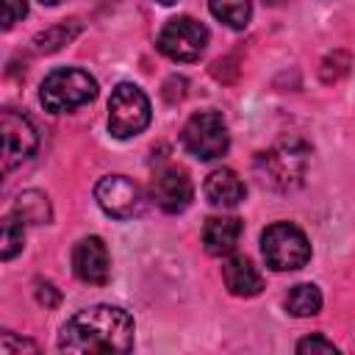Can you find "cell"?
I'll return each mask as SVG.
<instances>
[{
  "mask_svg": "<svg viewBox=\"0 0 355 355\" xmlns=\"http://www.w3.org/2000/svg\"><path fill=\"white\" fill-rule=\"evenodd\" d=\"M133 347V319L116 305H92L69 316L58 333V349L75 355L128 352Z\"/></svg>",
  "mask_w": 355,
  "mask_h": 355,
  "instance_id": "obj_1",
  "label": "cell"
},
{
  "mask_svg": "<svg viewBox=\"0 0 355 355\" xmlns=\"http://www.w3.org/2000/svg\"><path fill=\"white\" fill-rule=\"evenodd\" d=\"M97 97V80L75 67L67 69H53L42 86H39V100L50 114H67L75 111Z\"/></svg>",
  "mask_w": 355,
  "mask_h": 355,
  "instance_id": "obj_2",
  "label": "cell"
},
{
  "mask_svg": "<svg viewBox=\"0 0 355 355\" xmlns=\"http://www.w3.org/2000/svg\"><path fill=\"white\" fill-rule=\"evenodd\" d=\"M305 164H308V147L291 139V141H280L272 150L261 153L255 158V175L269 189L291 191L302 183Z\"/></svg>",
  "mask_w": 355,
  "mask_h": 355,
  "instance_id": "obj_3",
  "label": "cell"
},
{
  "mask_svg": "<svg viewBox=\"0 0 355 355\" xmlns=\"http://www.w3.org/2000/svg\"><path fill=\"white\" fill-rule=\"evenodd\" d=\"M261 252L269 269L291 272L311 261V244L305 233L291 222H275L261 233Z\"/></svg>",
  "mask_w": 355,
  "mask_h": 355,
  "instance_id": "obj_4",
  "label": "cell"
},
{
  "mask_svg": "<svg viewBox=\"0 0 355 355\" xmlns=\"http://www.w3.org/2000/svg\"><path fill=\"white\" fill-rule=\"evenodd\" d=\"M150 125V100L136 83H119L108 100V130L116 139H130Z\"/></svg>",
  "mask_w": 355,
  "mask_h": 355,
  "instance_id": "obj_5",
  "label": "cell"
},
{
  "mask_svg": "<svg viewBox=\"0 0 355 355\" xmlns=\"http://www.w3.org/2000/svg\"><path fill=\"white\" fill-rule=\"evenodd\" d=\"M180 141L186 147V153H191L200 161H214L219 155L227 153L230 147V133L227 125L222 119V114L216 111H200L194 114L180 133Z\"/></svg>",
  "mask_w": 355,
  "mask_h": 355,
  "instance_id": "obj_6",
  "label": "cell"
},
{
  "mask_svg": "<svg viewBox=\"0 0 355 355\" xmlns=\"http://www.w3.org/2000/svg\"><path fill=\"white\" fill-rule=\"evenodd\" d=\"M208 44V28L191 17H172L158 33V50L172 61H197Z\"/></svg>",
  "mask_w": 355,
  "mask_h": 355,
  "instance_id": "obj_7",
  "label": "cell"
},
{
  "mask_svg": "<svg viewBox=\"0 0 355 355\" xmlns=\"http://www.w3.org/2000/svg\"><path fill=\"white\" fill-rule=\"evenodd\" d=\"M0 130H3V172H8L36 153L39 136H36V128L31 125V119L11 108H6L0 114Z\"/></svg>",
  "mask_w": 355,
  "mask_h": 355,
  "instance_id": "obj_8",
  "label": "cell"
},
{
  "mask_svg": "<svg viewBox=\"0 0 355 355\" xmlns=\"http://www.w3.org/2000/svg\"><path fill=\"white\" fill-rule=\"evenodd\" d=\"M94 197H97V205L114 219H130L133 214L141 211V191L125 175L100 178L94 186Z\"/></svg>",
  "mask_w": 355,
  "mask_h": 355,
  "instance_id": "obj_9",
  "label": "cell"
},
{
  "mask_svg": "<svg viewBox=\"0 0 355 355\" xmlns=\"http://www.w3.org/2000/svg\"><path fill=\"white\" fill-rule=\"evenodd\" d=\"M150 194H153V202L166 211V214H180L191 205V197H194V186L189 180V175L178 166H166L161 169L155 178H153V186H150Z\"/></svg>",
  "mask_w": 355,
  "mask_h": 355,
  "instance_id": "obj_10",
  "label": "cell"
},
{
  "mask_svg": "<svg viewBox=\"0 0 355 355\" xmlns=\"http://www.w3.org/2000/svg\"><path fill=\"white\" fill-rule=\"evenodd\" d=\"M72 269L83 283H92V286L108 283L111 258H108V247L103 244V239H97V236L80 239L72 250Z\"/></svg>",
  "mask_w": 355,
  "mask_h": 355,
  "instance_id": "obj_11",
  "label": "cell"
},
{
  "mask_svg": "<svg viewBox=\"0 0 355 355\" xmlns=\"http://www.w3.org/2000/svg\"><path fill=\"white\" fill-rule=\"evenodd\" d=\"M222 280L233 297H255L263 288V277L258 266L244 255H233L222 263Z\"/></svg>",
  "mask_w": 355,
  "mask_h": 355,
  "instance_id": "obj_12",
  "label": "cell"
},
{
  "mask_svg": "<svg viewBox=\"0 0 355 355\" xmlns=\"http://www.w3.org/2000/svg\"><path fill=\"white\" fill-rule=\"evenodd\" d=\"M244 194L247 189L233 169H214L205 178V200L214 208H236L244 200Z\"/></svg>",
  "mask_w": 355,
  "mask_h": 355,
  "instance_id": "obj_13",
  "label": "cell"
},
{
  "mask_svg": "<svg viewBox=\"0 0 355 355\" xmlns=\"http://www.w3.org/2000/svg\"><path fill=\"white\" fill-rule=\"evenodd\" d=\"M241 236V219L236 216H211L202 225V244L208 255H227L236 250Z\"/></svg>",
  "mask_w": 355,
  "mask_h": 355,
  "instance_id": "obj_14",
  "label": "cell"
},
{
  "mask_svg": "<svg viewBox=\"0 0 355 355\" xmlns=\"http://www.w3.org/2000/svg\"><path fill=\"white\" fill-rule=\"evenodd\" d=\"M11 214L19 216L25 225H47L50 216H53L50 200H47L42 191H22V194L14 200Z\"/></svg>",
  "mask_w": 355,
  "mask_h": 355,
  "instance_id": "obj_15",
  "label": "cell"
},
{
  "mask_svg": "<svg viewBox=\"0 0 355 355\" xmlns=\"http://www.w3.org/2000/svg\"><path fill=\"white\" fill-rule=\"evenodd\" d=\"M322 308V291L313 283H297L286 294V311L291 316H313Z\"/></svg>",
  "mask_w": 355,
  "mask_h": 355,
  "instance_id": "obj_16",
  "label": "cell"
},
{
  "mask_svg": "<svg viewBox=\"0 0 355 355\" xmlns=\"http://www.w3.org/2000/svg\"><path fill=\"white\" fill-rule=\"evenodd\" d=\"M211 14L230 25V28H244L252 17V0H208Z\"/></svg>",
  "mask_w": 355,
  "mask_h": 355,
  "instance_id": "obj_17",
  "label": "cell"
},
{
  "mask_svg": "<svg viewBox=\"0 0 355 355\" xmlns=\"http://www.w3.org/2000/svg\"><path fill=\"white\" fill-rule=\"evenodd\" d=\"M78 31H80V25H78L75 19H72V22H61V25H53V28L36 33L33 44H36L39 53H55L58 47H64L67 42H72V39L78 36Z\"/></svg>",
  "mask_w": 355,
  "mask_h": 355,
  "instance_id": "obj_18",
  "label": "cell"
},
{
  "mask_svg": "<svg viewBox=\"0 0 355 355\" xmlns=\"http://www.w3.org/2000/svg\"><path fill=\"white\" fill-rule=\"evenodd\" d=\"M22 241H25V222L19 216L8 214L3 219V247H0L3 261H11L22 250Z\"/></svg>",
  "mask_w": 355,
  "mask_h": 355,
  "instance_id": "obj_19",
  "label": "cell"
},
{
  "mask_svg": "<svg viewBox=\"0 0 355 355\" xmlns=\"http://www.w3.org/2000/svg\"><path fill=\"white\" fill-rule=\"evenodd\" d=\"M297 352H300V355H313V352L336 355V352H338V347H336L333 341H327L324 336H308V338H302V341L297 344Z\"/></svg>",
  "mask_w": 355,
  "mask_h": 355,
  "instance_id": "obj_20",
  "label": "cell"
},
{
  "mask_svg": "<svg viewBox=\"0 0 355 355\" xmlns=\"http://www.w3.org/2000/svg\"><path fill=\"white\" fill-rule=\"evenodd\" d=\"M25 14H28V0H3V28L6 31Z\"/></svg>",
  "mask_w": 355,
  "mask_h": 355,
  "instance_id": "obj_21",
  "label": "cell"
},
{
  "mask_svg": "<svg viewBox=\"0 0 355 355\" xmlns=\"http://www.w3.org/2000/svg\"><path fill=\"white\" fill-rule=\"evenodd\" d=\"M22 349H28V352H36L39 347L33 344V341H28V338H14V333H3L0 336V352L3 355H14V352H22Z\"/></svg>",
  "mask_w": 355,
  "mask_h": 355,
  "instance_id": "obj_22",
  "label": "cell"
},
{
  "mask_svg": "<svg viewBox=\"0 0 355 355\" xmlns=\"http://www.w3.org/2000/svg\"><path fill=\"white\" fill-rule=\"evenodd\" d=\"M36 297H39V302H42L44 308H55L58 300H61V294L55 291L53 283H36Z\"/></svg>",
  "mask_w": 355,
  "mask_h": 355,
  "instance_id": "obj_23",
  "label": "cell"
},
{
  "mask_svg": "<svg viewBox=\"0 0 355 355\" xmlns=\"http://www.w3.org/2000/svg\"><path fill=\"white\" fill-rule=\"evenodd\" d=\"M42 6H55V3H61V0H39Z\"/></svg>",
  "mask_w": 355,
  "mask_h": 355,
  "instance_id": "obj_24",
  "label": "cell"
},
{
  "mask_svg": "<svg viewBox=\"0 0 355 355\" xmlns=\"http://www.w3.org/2000/svg\"><path fill=\"white\" fill-rule=\"evenodd\" d=\"M161 6H172V3H178V0H158Z\"/></svg>",
  "mask_w": 355,
  "mask_h": 355,
  "instance_id": "obj_25",
  "label": "cell"
},
{
  "mask_svg": "<svg viewBox=\"0 0 355 355\" xmlns=\"http://www.w3.org/2000/svg\"><path fill=\"white\" fill-rule=\"evenodd\" d=\"M266 3H272V6H275V3H283V0H266Z\"/></svg>",
  "mask_w": 355,
  "mask_h": 355,
  "instance_id": "obj_26",
  "label": "cell"
}]
</instances>
